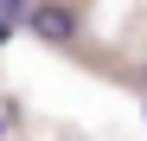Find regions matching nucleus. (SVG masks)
Wrapping results in <instances>:
<instances>
[{"instance_id":"3","label":"nucleus","mask_w":147,"mask_h":141,"mask_svg":"<svg viewBox=\"0 0 147 141\" xmlns=\"http://www.w3.org/2000/svg\"><path fill=\"white\" fill-rule=\"evenodd\" d=\"M0 45H7V19H0Z\"/></svg>"},{"instance_id":"1","label":"nucleus","mask_w":147,"mask_h":141,"mask_svg":"<svg viewBox=\"0 0 147 141\" xmlns=\"http://www.w3.org/2000/svg\"><path fill=\"white\" fill-rule=\"evenodd\" d=\"M19 19H26V26H32L45 45H70V39H77V19H70V7H26Z\"/></svg>"},{"instance_id":"2","label":"nucleus","mask_w":147,"mask_h":141,"mask_svg":"<svg viewBox=\"0 0 147 141\" xmlns=\"http://www.w3.org/2000/svg\"><path fill=\"white\" fill-rule=\"evenodd\" d=\"M19 13H26V0H0V19H7V26H13Z\"/></svg>"}]
</instances>
